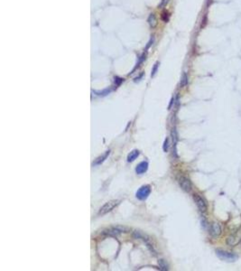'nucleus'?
I'll use <instances>...</instances> for the list:
<instances>
[{"instance_id": "nucleus-1", "label": "nucleus", "mask_w": 241, "mask_h": 271, "mask_svg": "<svg viewBox=\"0 0 241 271\" xmlns=\"http://www.w3.org/2000/svg\"><path fill=\"white\" fill-rule=\"evenodd\" d=\"M216 254L221 260L228 261V262H234L238 258L237 255H236L235 253L228 252V251H225V250H222V249L216 250Z\"/></svg>"}, {"instance_id": "nucleus-2", "label": "nucleus", "mask_w": 241, "mask_h": 271, "mask_svg": "<svg viewBox=\"0 0 241 271\" xmlns=\"http://www.w3.org/2000/svg\"><path fill=\"white\" fill-rule=\"evenodd\" d=\"M120 201L119 200H112V201H109L108 203H106L99 210V215H104L109 212H111L112 210H114L118 204H119Z\"/></svg>"}, {"instance_id": "nucleus-3", "label": "nucleus", "mask_w": 241, "mask_h": 271, "mask_svg": "<svg viewBox=\"0 0 241 271\" xmlns=\"http://www.w3.org/2000/svg\"><path fill=\"white\" fill-rule=\"evenodd\" d=\"M128 228L127 227H122V226H116V227H111L106 230H104L103 234L106 235H111V236H116L123 233V232H128Z\"/></svg>"}, {"instance_id": "nucleus-4", "label": "nucleus", "mask_w": 241, "mask_h": 271, "mask_svg": "<svg viewBox=\"0 0 241 271\" xmlns=\"http://www.w3.org/2000/svg\"><path fill=\"white\" fill-rule=\"evenodd\" d=\"M150 192H151L150 186L149 185H144L141 188H139V190L136 192V196L139 200H145L148 197V195H150Z\"/></svg>"}, {"instance_id": "nucleus-5", "label": "nucleus", "mask_w": 241, "mask_h": 271, "mask_svg": "<svg viewBox=\"0 0 241 271\" xmlns=\"http://www.w3.org/2000/svg\"><path fill=\"white\" fill-rule=\"evenodd\" d=\"M178 183H179L181 188L183 191H185L187 192H189L191 191V181L187 177L182 176V175L179 176L178 177Z\"/></svg>"}, {"instance_id": "nucleus-6", "label": "nucleus", "mask_w": 241, "mask_h": 271, "mask_svg": "<svg viewBox=\"0 0 241 271\" xmlns=\"http://www.w3.org/2000/svg\"><path fill=\"white\" fill-rule=\"evenodd\" d=\"M193 199H194V201H195V203H196V204H197V206H198V208L200 212H207V203L204 201V199H202V197H200L199 195L195 193V195H193Z\"/></svg>"}, {"instance_id": "nucleus-7", "label": "nucleus", "mask_w": 241, "mask_h": 271, "mask_svg": "<svg viewBox=\"0 0 241 271\" xmlns=\"http://www.w3.org/2000/svg\"><path fill=\"white\" fill-rule=\"evenodd\" d=\"M221 226L219 223L218 222H213L211 225V235L214 238H217L219 237L220 234H221Z\"/></svg>"}, {"instance_id": "nucleus-8", "label": "nucleus", "mask_w": 241, "mask_h": 271, "mask_svg": "<svg viewBox=\"0 0 241 271\" xmlns=\"http://www.w3.org/2000/svg\"><path fill=\"white\" fill-rule=\"evenodd\" d=\"M240 241H241V236L239 234H233L228 238L227 243L230 247H235L240 242Z\"/></svg>"}, {"instance_id": "nucleus-9", "label": "nucleus", "mask_w": 241, "mask_h": 271, "mask_svg": "<svg viewBox=\"0 0 241 271\" xmlns=\"http://www.w3.org/2000/svg\"><path fill=\"white\" fill-rule=\"evenodd\" d=\"M147 168H148V163L143 161V162H141L140 164L137 165V166L136 168V172L138 174H144L147 171Z\"/></svg>"}, {"instance_id": "nucleus-10", "label": "nucleus", "mask_w": 241, "mask_h": 271, "mask_svg": "<svg viewBox=\"0 0 241 271\" xmlns=\"http://www.w3.org/2000/svg\"><path fill=\"white\" fill-rule=\"evenodd\" d=\"M139 156V151L138 150H133L132 152H130V154H128V162H133L135 161Z\"/></svg>"}, {"instance_id": "nucleus-11", "label": "nucleus", "mask_w": 241, "mask_h": 271, "mask_svg": "<svg viewBox=\"0 0 241 271\" xmlns=\"http://www.w3.org/2000/svg\"><path fill=\"white\" fill-rule=\"evenodd\" d=\"M148 23L150 25L151 27H154L155 25H156V19H155V16L153 14H151L148 17Z\"/></svg>"}, {"instance_id": "nucleus-12", "label": "nucleus", "mask_w": 241, "mask_h": 271, "mask_svg": "<svg viewBox=\"0 0 241 271\" xmlns=\"http://www.w3.org/2000/svg\"><path fill=\"white\" fill-rule=\"evenodd\" d=\"M187 84H188V76H187L186 72H183L182 76V80H181V86L184 87Z\"/></svg>"}, {"instance_id": "nucleus-13", "label": "nucleus", "mask_w": 241, "mask_h": 271, "mask_svg": "<svg viewBox=\"0 0 241 271\" xmlns=\"http://www.w3.org/2000/svg\"><path fill=\"white\" fill-rule=\"evenodd\" d=\"M109 152H110L109 150H108V151H107V152H106V154H104V156H103L102 157H99V158L96 160V162H95L93 165H95V166H96V165H99L100 163H102V162H103V161H104V160L107 158V157H108V154H109Z\"/></svg>"}, {"instance_id": "nucleus-14", "label": "nucleus", "mask_w": 241, "mask_h": 271, "mask_svg": "<svg viewBox=\"0 0 241 271\" xmlns=\"http://www.w3.org/2000/svg\"><path fill=\"white\" fill-rule=\"evenodd\" d=\"M158 66H159V62H157L155 64H154V66H153V70H152V73H151V76L153 77V76H154V74L156 73V71H157V68H158Z\"/></svg>"}, {"instance_id": "nucleus-15", "label": "nucleus", "mask_w": 241, "mask_h": 271, "mask_svg": "<svg viewBox=\"0 0 241 271\" xmlns=\"http://www.w3.org/2000/svg\"><path fill=\"white\" fill-rule=\"evenodd\" d=\"M168 142H169V140H168V138H166L165 141V146H164V150L165 152L168 150Z\"/></svg>"}, {"instance_id": "nucleus-16", "label": "nucleus", "mask_w": 241, "mask_h": 271, "mask_svg": "<svg viewBox=\"0 0 241 271\" xmlns=\"http://www.w3.org/2000/svg\"><path fill=\"white\" fill-rule=\"evenodd\" d=\"M161 267H163V269H167V265L164 262V260L163 259H161Z\"/></svg>"}, {"instance_id": "nucleus-17", "label": "nucleus", "mask_w": 241, "mask_h": 271, "mask_svg": "<svg viewBox=\"0 0 241 271\" xmlns=\"http://www.w3.org/2000/svg\"><path fill=\"white\" fill-rule=\"evenodd\" d=\"M153 40H154V39H153V38H152V39L150 40V42L148 43L147 46H146V50H147V49H148V48H149V47H150V46L152 45H153Z\"/></svg>"}]
</instances>
